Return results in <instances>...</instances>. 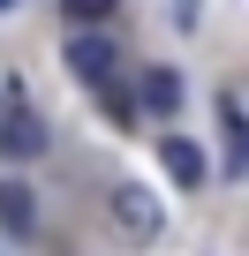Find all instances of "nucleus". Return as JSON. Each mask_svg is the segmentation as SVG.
Returning a JSON list of instances; mask_svg holds the SVG:
<instances>
[{
	"mask_svg": "<svg viewBox=\"0 0 249 256\" xmlns=\"http://www.w3.org/2000/svg\"><path fill=\"white\" fill-rule=\"evenodd\" d=\"M61 60H68V76H76V83H91V90H113V68H121V46H113L106 30H76V38L61 46Z\"/></svg>",
	"mask_w": 249,
	"mask_h": 256,
	"instance_id": "obj_1",
	"label": "nucleus"
},
{
	"mask_svg": "<svg viewBox=\"0 0 249 256\" xmlns=\"http://www.w3.org/2000/svg\"><path fill=\"white\" fill-rule=\"evenodd\" d=\"M113 218H121L129 241H159V204H151V188H136V181L113 188Z\"/></svg>",
	"mask_w": 249,
	"mask_h": 256,
	"instance_id": "obj_2",
	"label": "nucleus"
},
{
	"mask_svg": "<svg viewBox=\"0 0 249 256\" xmlns=\"http://www.w3.org/2000/svg\"><path fill=\"white\" fill-rule=\"evenodd\" d=\"M129 106H136V113H151V120H174V113H181V76H174V68H144Z\"/></svg>",
	"mask_w": 249,
	"mask_h": 256,
	"instance_id": "obj_3",
	"label": "nucleus"
},
{
	"mask_svg": "<svg viewBox=\"0 0 249 256\" xmlns=\"http://www.w3.org/2000/svg\"><path fill=\"white\" fill-rule=\"evenodd\" d=\"M0 151H8V158H38L46 151V120L31 106H8V113H0Z\"/></svg>",
	"mask_w": 249,
	"mask_h": 256,
	"instance_id": "obj_4",
	"label": "nucleus"
},
{
	"mask_svg": "<svg viewBox=\"0 0 249 256\" xmlns=\"http://www.w3.org/2000/svg\"><path fill=\"white\" fill-rule=\"evenodd\" d=\"M159 166H166L181 188H204V181H211V158H204L189 136H166V144H159Z\"/></svg>",
	"mask_w": 249,
	"mask_h": 256,
	"instance_id": "obj_5",
	"label": "nucleus"
},
{
	"mask_svg": "<svg viewBox=\"0 0 249 256\" xmlns=\"http://www.w3.org/2000/svg\"><path fill=\"white\" fill-rule=\"evenodd\" d=\"M0 226H8L16 241H23V234H38V196H31L23 181H8V174H0Z\"/></svg>",
	"mask_w": 249,
	"mask_h": 256,
	"instance_id": "obj_6",
	"label": "nucleus"
},
{
	"mask_svg": "<svg viewBox=\"0 0 249 256\" xmlns=\"http://www.w3.org/2000/svg\"><path fill=\"white\" fill-rule=\"evenodd\" d=\"M61 8H68V16H76V23H106V16H113V8H121V0H61Z\"/></svg>",
	"mask_w": 249,
	"mask_h": 256,
	"instance_id": "obj_7",
	"label": "nucleus"
},
{
	"mask_svg": "<svg viewBox=\"0 0 249 256\" xmlns=\"http://www.w3.org/2000/svg\"><path fill=\"white\" fill-rule=\"evenodd\" d=\"M204 16V0H174V23H196Z\"/></svg>",
	"mask_w": 249,
	"mask_h": 256,
	"instance_id": "obj_8",
	"label": "nucleus"
},
{
	"mask_svg": "<svg viewBox=\"0 0 249 256\" xmlns=\"http://www.w3.org/2000/svg\"><path fill=\"white\" fill-rule=\"evenodd\" d=\"M0 8H16V0H0Z\"/></svg>",
	"mask_w": 249,
	"mask_h": 256,
	"instance_id": "obj_9",
	"label": "nucleus"
}]
</instances>
